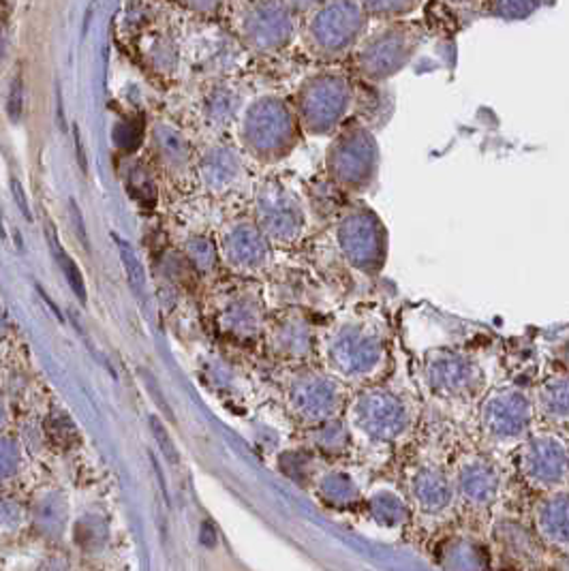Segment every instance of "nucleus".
Here are the masks:
<instances>
[{
	"label": "nucleus",
	"mask_w": 569,
	"mask_h": 571,
	"mask_svg": "<svg viewBox=\"0 0 569 571\" xmlns=\"http://www.w3.org/2000/svg\"><path fill=\"white\" fill-rule=\"evenodd\" d=\"M525 473L539 488H561L569 479V450L554 434H537L525 450Z\"/></svg>",
	"instance_id": "f257e3e1"
},
{
	"label": "nucleus",
	"mask_w": 569,
	"mask_h": 571,
	"mask_svg": "<svg viewBox=\"0 0 569 571\" xmlns=\"http://www.w3.org/2000/svg\"><path fill=\"white\" fill-rule=\"evenodd\" d=\"M539 527L554 544H569V497L556 495L539 509Z\"/></svg>",
	"instance_id": "f03ea898"
},
{
	"label": "nucleus",
	"mask_w": 569,
	"mask_h": 571,
	"mask_svg": "<svg viewBox=\"0 0 569 571\" xmlns=\"http://www.w3.org/2000/svg\"><path fill=\"white\" fill-rule=\"evenodd\" d=\"M539 404L554 420H569V381H550L546 388H544L542 396H539Z\"/></svg>",
	"instance_id": "7ed1b4c3"
},
{
	"label": "nucleus",
	"mask_w": 569,
	"mask_h": 571,
	"mask_svg": "<svg viewBox=\"0 0 569 571\" xmlns=\"http://www.w3.org/2000/svg\"><path fill=\"white\" fill-rule=\"evenodd\" d=\"M546 0H490V14L503 20H526L542 9Z\"/></svg>",
	"instance_id": "20e7f679"
},
{
	"label": "nucleus",
	"mask_w": 569,
	"mask_h": 571,
	"mask_svg": "<svg viewBox=\"0 0 569 571\" xmlns=\"http://www.w3.org/2000/svg\"><path fill=\"white\" fill-rule=\"evenodd\" d=\"M75 141H77V150L82 152V148H80V135H77V131H75ZM80 159H82V154H80ZM82 169H86V163H83V159H82Z\"/></svg>",
	"instance_id": "39448f33"
}]
</instances>
